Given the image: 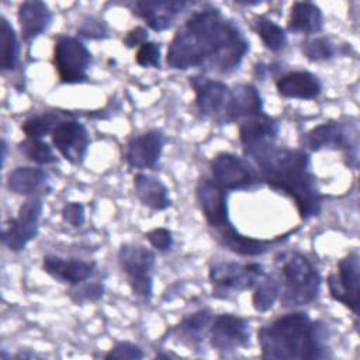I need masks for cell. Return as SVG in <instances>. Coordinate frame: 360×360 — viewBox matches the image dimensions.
<instances>
[{"label":"cell","instance_id":"6da1fadb","mask_svg":"<svg viewBox=\"0 0 360 360\" xmlns=\"http://www.w3.org/2000/svg\"><path fill=\"white\" fill-rule=\"evenodd\" d=\"M249 52V41L239 25L219 8L195 10L173 35L166 63L174 70L204 68L219 75L232 73Z\"/></svg>","mask_w":360,"mask_h":360},{"label":"cell","instance_id":"7a4b0ae2","mask_svg":"<svg viewBox=\"0 0 360 360\" xmlns=\"http://www.w3.org/2000/svg\"><path fill=\"white\" fill-rule=\"evenodd\" d=\"M243 153L255 162L263 183L294 200L301 219L308 221L321 212L323 195L311 172V159L305 150L267 142Z\"/></svg>","mask_w":360,"mask_h":360},{"label":"cell","instance_id":"3957f363","mask_svg":"<svg viewBox=\"0 0 360 360\" xmlns=\"http://www.w3.org/2000/svg\"><path fill=\"white\" fill-rule=\"evenodd\" d=\"M262 359H326L329 332L322 321H314L307 312L284 314L257 332Z\"/></svg>","mask_w":360,"mask_h":360},{"label":"cell","instance_id":"277c9868","mask_svg":"<svg viewBox=\"0 0 360 360\" xmlns=\"http://www.w3.org/2000/svg\"><path fill=\"white\" fill-rule=\"evenodd\" d=\"M195 195L208 226L214 229L215 239L228 250L242 256H260L264 255L273 243L280 240L253 239L242 235L229 219L226 202L228 191L221 188L211 177H202L198 180Z\"/></svg>","mask_w":360,"mask_h":360},{"label":"cell","instance_id":"5b68a950","mask_svg":"<svg viewBox=\"0 0 360 360\" xmlns=\"http://www.w3.org/2000/svg\"><path fill=\"white\" fill-rule=\"evenodd\" d=\"M278 300L284 307H301L319 297L322 277L316 266L300 252H283L276 257Z\"/></svg>","mask_w":360,"mask_h":360},{"label":"cell","instance_id":"8992f818","mask_svg":"<svg viewBox=\"0 0 360 360\" xmlns=\"http://www.w3.org/2000/svg\"><path fill=\"white\" fill-rule=\"evenodd\" d=\"M117 259L132 294L143 301H149L153 295L155 253L138 243H124L118 249Z\"/></svg>","mask_w":360,"mask_h":360},{"label":"cell","instance_id":"52a82bcc","mask_svg":"<svg viewBox=\"0 0 360 360\" xmlns=\"http://www.w3.org/2000/svg\"><path fill=\"white\" fill-rule=\"evenodd\" d=\"M264 273L266 270L263 264L257 262H215L208 269V278L212 285V295L215 298L225 300L231 295L250 290Z\"/></svg>","mask_w":360,"mask_h":360},{"label":"cell","instance_id":"ba28073f","mask_svg":"<svg viewBox=\"0 0 360 360\" xmlns=\"http://www.w3.org/2000/svg\"><path fill=\"white\" fill-rule=\"evenodd\" d=\"M52 62L62 83L80 84L89 82L87 72L91 66L93 56L79 38L59 35L55 39Z\"/></svg>","mask_w":360,"mask_h":360},{"label":"cell","instance_id":"9c48e42d","mask_svg":"<svg viewBox=\"0 0 360 360\" xmlns=\"http://www.w3.org/2000/svg\"><path fill=\"white\" fill-rule=\"evenodd\" d=\"M211 179L225 191H248L262 186L263 180L253 163L246 158L221 152L210 165Z\"/></svg>","mask_w":360,"mask_h":360},{"label":"cell","instance_id":"30bf717a","mask_svg":"<svg viewBox=\"0 0 360 360\" xmlns=\"http://www.w3.org/2000/svg\"><path fill=\"white\" fill-rule=\"evenodd\" d=\"M44 202L41 195H32L21 204L15 217L10 218L3 228V245L11 252H21L37 238Z\"/></svg>","mask_w":360,"mask_h":360},{"label":"cell","instance_id":"8fae6325","mask_svg":"<svg viewBox=\"0 0 360 360\" xmlns=\"http://www.w3.org/2000/svg\"><path fill=\"white\" fill-rule=\"evenodd\" d=\"M188 82L194 90V105L200 117L217 124H225L231 97L229 86L207 76H193Z\"/></svg>","mask_w":360,"mask_h":360},{"label":"cell","instance_id":"7c38bea8","mask_svg":"<svg viewBox=\"0 0 360 360\" xmlns=\"http://www.w3.org/2000/svg\"><path fill=\"white\" fill-rule=\"evenodd\" d=\"M302 146L318 152L322 149L345 150L357 165V141L352 128L343 122L329 121L316 125L302 136Z\"/></svg>","mask_w":360,"mask_h":360},{"label":"cell","instance_id":"4fadbf2b","mask_svg":"<svg viewBox=\"0 0 360 360\" xmlns=\"http://www.w3.org/2000/svg\"><path fill=\"white\" fill-rule=\"evenodd\" d=\"M359 255L352 252L339 260L336 271L330 273L326 280L330 297L349 308L356 316L359 314Z\"/></svg>","mask_w":360,"mask_h":360},{"label":"cell","instance_id":"5bb4252c","mask_svg":"<svg viewBox=\"0 0 360 360\" xmlns=\"http://www.w3.org/2000/svg\"><path fill=\"white\" fill-rule=\"evenodd\" d=\"M208 339L211 346L218 352H233L246 347L250 343L249 322L233 314H221L214 316Z\"/></svg>","mask_w":360,"mask_h":360},{"label":"cell","instance_id":"9a60e30c","mask_svg":"<svg viewBox=\"0 0 360 360\" xmlns=\"http://www.w3.org/2000/svg\"><path fill=\"white\" fill-rule=\"evenodd\" d=\"M53 148L65 158L69 163L79 166L84 162L89 146L90 135L84 124L76 121L75 117L63 120L51 134Z\"/></svg>","mask_w":360,"mask_h":360},{"label":"cell","instance_id":"2e32d148","mask_svg":"<svg viewBox=\"0 0 360 360\" xmlns=\"http://www.w3.org/2000/svg\"><path fill=\"white\" fill-rule=\"evenodd\" d=\"M166 135L160 129H150L134 136L125 148V162L136 170L155 169L160 160Z\"/></svg>","mask_w":360,"mask_h":360},{"label":"cell","instance_id":"e0dca14e","mask_svg":"<svg viewBox=\"0 0 360 360\" xmlns=\"http://www.w3.org/2000/svg\"><path fill=\"white\" fill-rule=\"evenodd\" d=\"M194 3L190 1H135L132 4V13L142 18L146 25L156 31L169 30L177 17L186 11L188 7H193Z\"/></svg>","mask_w":360,"mask_h":360},{"label":"cell","instance_id":"ac0fdd59","mask_svg":"<svg viewBox=\"0 0 360 360\" xmlns=\"http://www.w3.org/2000/svg\"><path fill=\"white\" fill-rule=\"evenodd\" d=\"M42 270L53 280L75 287L89 280L96 270L94 262L66 259L56 255H46L42 259Z\"/></svg>","mask_w":360,"mask_h":360},{"label":"cell","instance_id":"d6986e66","mask_svg":"<svg viewBox=\"0 0 360 360\" xmlns=\"http://www.w3.org/2000/svg\"><path fill=\"white\" fill-rule=\"evenodd\" d=\"M277 93L284 98L314 100L322 93L319 77L307 70H292L276 80Z\"/></svg>","mask_w":360,"mask_h":360},{"label":"cell","instance_id":"ffe728a7","mask_svg":"<svg viewBox=\"0 0 360 360\" xmlns=\"http://www.w3.org/2000/svg\"><path fill=\"white\" fill-rule=\"evenodd\" d=\"M17 18L22 41L32 42L37 37L49 28L53 20V14L46 3L31 0L18 6Z\"/></svg>","mask_w":360,"mask_h":360},{"label":"cell","instance_id":"44dd1931","mask_svg":"<svg viewBox=\"0 0 360 360\" xmlns=\"http://www.w3.org/2000/svg\"><path fill=\"white\" fill-rule=\"evenodd\" d=\"M264 112L263 100L253 84H238L231 89V97L225 114V124L246 120Z\"/></svg>","mask_w":360,"mask_h":360},{"label":"cell","instance_id":"7402d4cb","mask_svg":"<svg viewBox=\"0 0 360 360\" xmlns=\"http://www.w3.org/2000/svg\"><path fill=\"white\" fill-rule=\"evenodd\" d=\"M278 132V122L266 112L243 120L239 125V141L243 152L267 142H276Z\"/></svg>","mask_w":360,"mask_h":360},{"label":"cell","instance_id":"603a6c76","mask_svg":"<svg viewBox=\"0 0 360 360\" xmlns=\"http://www.w3.org/2000/svg\"><path fill=\"white\" fill-rule=\"evenodd\" d=\"M212 319L214 315L210 309H200L183 318L180 323L170 330V333L190 349H200L208 338Z\"/></svg>","mask_w":360,"mask_h":360},{"label":"cell","instance_id":"cb8c5ba5","mask_svg":"<svg viewBox=\"0 0 360 360\" xmlns=\"http://www.w3.org/2000/svg\"><path fill=\"white\" fill-rule=\"evenodd\" d=\"M132 184L135 195L142 205L153 211H163L172 205L169 188L160 179L139 172L134 176Z\"/></svg>","mask_w":360,"mask_h":360},{"label":"cell","instance_id":"d4e9b609","mask_svg":"<svg viewBox=\"0 0 360 360\" xmlns=\"http://www.w3.org/2000/svg\"><path fill=\"white\" fill-rule=\"evenodd\" d=\"M7 187L14 194L28 197L39 195L45 190H49V176L41 167H17L10 172L7 179Z\"/></svg>","mask_w":360,"mask_h":360},{"label":"cell","instance_id":"484cf974","mask_svg":"<svg viewBox=\"0 0 360 360\" xmlns=\"http://www.w3.org/2000/svg\"><path fill=\"white\" fill-rule=\"evenodd\" d=\"M323 14L321 8L311 1H295L290 8L287 30L294 34L312 35L322 31Z\"/></svg>","mask_w":360,"mask_h":360},{"label":"cell","instance_id":"4316f807","mask_svg":"<svg viewBox=\"0 0 360 360\" xmlns=\"http://www.w3.org/2000/svg\"><path fill=\"white\" fill-rule=\"evenodd\" d=\"M70 114L62 111H45L31 115L21 124V129L27 138L42 139L45 135L52 134L53 129Z\"/></svg>","mask_w":360,"mask_h":360},{"label":"cell","instance_id":"83f0119b","mask_svg":"<svg viewBox=\"0 0 360 360\" xmlns=\"http://www.w3.org/2000/svg\"><path fill=\"white\" fill-rule=\"evenodd\" d=\"M21 46L15 30L8 20L1 15V70H13L20 63Z\"/></svg>","mask_w":360,"mask_h":360},{"label":"cell","instance_id":"f1b7e54d","mask_svg":"<svg viewBox=\"0 0 360 360\" xmlns=\"http://www.w3.org/2000/svg\"><path fill=\"white\" fill-rule=\"evenodd\" d=\"M278 300V284L271 273H264L253 287L252 304L257 312H266L273 308Z\"/></svg>","mask_w":360,"mask_h":360},{"label":"cell","instance_id":"f546056e","mask_svg":"<svg viewBox=\"0 0 360 360\" xmlns=\"http://www.w3.org/2000/svg\"><path fill=\"white\" fill-rule=\"evenodd\" d=\"M255 30L263 45L271 52H280L287 45L285 30L266 17H259L255 21Z\"/></svg>","mask_w":360,"mask_h":360},{"label":"cell","instance_id":"4dcf8cb0","mask_svg":"<svg viewBox=\"0 0 360 360\" xmlns=\"http://www.w3.org/2000/svg\"><path fill=\"white\" fill-rule=\"evenodd\" d=\"M301 52L311 62H323L336 56L338 45L329 37H315L301 44Z\"/></svg>","mask_w":360,"mask_h":360},{"label":"cell","instance_id":"1f68e13d","mask_svg":"<svg viewBox=\"0 0 360 360\" xmlns=\"http://www.w3.org/2000/svg\"><path fill=\"white\" fill-rule=\"evenodd\" d=\"M18 150L28 160L37 165H52L58 162V158L46 142L37 138H25L18 143Z\"/></svg>","mask_w":360,"mask_h":360},{"label":"cell","instance_id":"d6a6232c","mask_svg":"<svg viewBox=\"0 0 360 360\" xmlns=\"http://www.w3.org/2000/svg\"><path fill=\"white\" fill-rule=\"evenodd\" d=\"M105 292V287L103 281H83L75 287H72V290L69 291L70 300L75 304H89V302H96L98 300L103 298Z\"/></svg>","mask_w":360,"mask_h":360},{"label":"cell","instance_id":"836d02e7","mask_svg":"<svg viewBox=\"0 0 360 360\" xmlns=\"http://www.w3.org/2000/svg\"><path fill=\"white\" fill-rule=\"evenodd\" d=\"M135 62L142 68L160 69V45L156 42H143L135 53Z\"/></svg>","mask_w":360,"mask_h":360},{"label":"cell","instance_id":"e575fe53","mask_svg":"<svg viewBox=\"0 0 360 360\" xmlns=\"http://www.w3.org/2000/svg\"><path fill=\"white\" fill-rule=\"evenodd\" d=\"M145 354L142 349L131 342L115 343L105 354L104 359H142Z\"/></svg>","mask_w":360,"mask_h":360},{"label":"cell","instance_id":"d590c367","mask_svg":"<svg viewBox=\"0 0 360 360\" xmlns=\"http://www.w3.org/2000/svg\"><path fill=\"white\" fill-rule=\"evenodd\" d=\"M148 242L159 252H169L173 248V233L167 228H155L145 233Z\"/></svg>","mask_w":360,"mask_h":360},{"label":"cell","instance_id":"8d00e7d4","mask_svg":"<svg viewBox=\"0 0 360 360\" xmlns=\"http://www.w3.org/2000/svg\"><path fill=\"white\" fill-rule=\"evenodd\" d=\"M77 32L80 37L86 39H103L108 37L107 25L104 24V21H100L96 18H89L83 21Z\"/></svg>","mask_w":360,"mask_h":360},{"label":"cell","instance_id":"74e56055","mask_svg":"<svg viewBox=\"0 0 360 360\" xmlns=\"http://www.w3.org/2000/svg\"><path fill=\"white\" fill-rule=\"evenodd\" d=\"M62 219L73 228H79L84 224L86 212L82 202H68L62 208Z\"/></svg>","mask_w":360,"mask_h":360},{"label":"cell","instance_id":"f35d334b","mask_svg":"<svg viewBox=\"0 0 360 360\" xmlns=\"http://www.w3.org/2000/svg\"><path fill=\"white\" fill-rule=\"evenodd\" d=\"M148 30L143 27H135L124 37L122 42L127 48H139L143 42L148 41Z\"/></svg>","mask_w":360,"mask_h":360}]
</instances>
